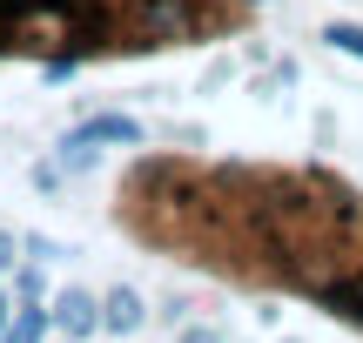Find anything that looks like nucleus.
I'll return each instance as SVG.
<instances>
[{
    "mask_svg": "<svg viewBox=\"0 0 363 343\" xmlns=\"http://www.w3.org/2000/svg\"><path fill=\"white\" fill-rule=\"evenodd\" d=\"M54 323H61L67 337H88L94 323H101V303H94L88 290H67V296H54Z\"/></svg>",
    "mask_w": 363,
    "mask_h": 343,
    "instance_id": "f257e3e1",
    "label": "nucleus"
},
{
    "mask_svg": "<svg viewBox=\"0 0 363 343\" xmlns=\"http://www.w3.org/2000/svg\"><path fill=\"white\" fill-rule=\"evenodd\" d=\"M316 296H323L330 310H343V317H357V323H363V263H357V269H343V276H330Z\"/></svg>",
    "mask_w": 363,
    "mask_h": 343,
    "instance_id": "f03ea898",
    "label": "nucleus"
},
{
    "mask_svg": "<svg viewBox=\"0 0 363 343\" xmlns=\"http://www.w3.org/2000/svg\"><path fill=\"white\" fill-rule=\"evenodd\" d=\"M81 142H121V148H135V142H142V121H135V115H94V121H81Z\"/></svg>",
    "mask_w": 363,
    "mask_h": 343,
    "instance_id": "7ed1b4c3",
    "label": "nucleus"
},
{
    "mask_svg": "<svg viewBox=\"0 0 363 343\" xmlns=\"http://www.w3.org/2000/svg\"><path fill=\"white\" fill-rule=\"evenodd\" d=\"M142 317H148V310H142V296H135V290H115V296H108V303H101V323H108V330H142Z\"/></svg>",
    "mask_w": 363,
    "mask_h": 343,
    "instance_id": "20e7f679",
    "label": "nucleus"
},
{
    "mask_svg": "<svg viewBox=\"0 0 363 343\" xmlns=\"http://www.w3.org/2000/svg\"><path fill=\"white\" fill-rule=\"evenodd\" d=\"M40 330H48V310H21V317L0 330V343H40Z\"/></svg>",
    "mask_w": 363,
    "mask_h": 343,
    "instance_id": "39448f33",
    "label": "nucleus"
},
{
    "mask_svg": "<svg viewBox=\"0 0 363 343\" xmlns=\"http://www.w3.org/2000/svg\"><path fill=\"white\" fill-rule=\"evenodd\" d=\"M323 40H330L337 54H350V61H363V27H357V21H330Z\"/></svg>",
    "mask_w": 363,
    "mask_h": 343,
    "instance_id": "423d86ee",
    "label": "nucleus"
},
{
    "mask_svg": "<svg viewBox=\"0 0 363 343\" xmlns=\"http://www.w3.org/2000/svg\"><path fill=\"white\" fill-rule=\"evenodd\" d=\"M0 269H13V236L0 229Z\"/></svg>",
    "mask_w": 363,
    "mask_h": 343,
    "instance_id": "0eeeda50",
    "label": "nucleus"
},
{
    "mask_svg": "<svg viewBox=\"0 0 363 343\" xmlns=\"http://www.w3.org/2000/svg\"><path fill=\"white\" fill-rule=\"evenodd\" d=\"M182 343H222L216 330H182Z\"/></svg>",
    "mask_w": 363,
    "mask_h": 343,
    "instance_id": "6e6552de",
    "label": "nucleus"
},
{
    "mask_svg": "<svg viewBox=\"0 0 363 343\" xmlns=\"http://www.w3.org/2000/svg\"><path fill=\"white\" fill-rule=\"evenodd\" d=\"M7 323H13V317H7V296H0V330H7Z\"/></svg>",
    "mask_w": 363,
    "mask_h": 343,
    "instance_id": "1a4fd4ad",
    "label": "nucleus"
},
{
    "mask_svg": "<svg viewBox=\"0 0 363 343\" xmlns=\"http://www.w3.org/2000/svg\"><path fill=\"white\" fill-rule=\"evenodd\" d=\"M67 343H81V337H67Z\"/></svg>",
    "mask_w": 363,
    "mask_h": 343,
    "instance_id": "9d476101",
    "label": "nucleus"
}]
</instances>
